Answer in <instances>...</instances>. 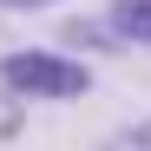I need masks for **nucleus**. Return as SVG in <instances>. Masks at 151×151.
<instances>
[{"label": "nucleus", "mask_w": 151, "mask_h": 151, "mask_svg": "<svg viewBox=\"0 0 151 151\" xmlns=\"http://www.w3.org/2000/svg\"><path fill=\"white\" fill-rule=\"evenodd\" d=\"M0 86L13 99H53V105H72V99L92 92V66L66 46H13L0 53Z\"/></svg>", "instance_id": "obj_1"}, {"label": "nucleus", "mask_w": 151, "mask_h": 151, "mask_svg": "<svg viewBox=\"0 0 151 151\" xmlns=\"http://www.w3.org/2000/svg\"><path fill=\"white\" fill-rule=\"evenodd\" d=\"M105 27L118 33V46H151V0H112Z\"/></svg>", "instance_id": "obj_2"}, {"label": "nucleus", "mask_w": 151, "mask_h": 151, "mask_svg": "<svg viewBox=\"0 0 151 151\" xmlns=\"http://www.w3.org/2000/svg\"><path fill=\"white\" fill-rule=\"evenodd\" d=\"M99 151H151V118H132V125H118V132L99 145Z\"/></svg>", "instance_id": "obj_3"}, {"label": "nucleus", "mask_w": 151, "mask_h": 151, "mask_svg": "<svg viewBox=\"0 0 151 151\" xmlns=\"http://www.w3.org/2000/svg\"><path fill=\"white\" fill-rule=\"evenodd\" d=\"M66 40H72V46H118V33H112V27H99V20H72Z\"/></svg>", "instance_id": "obj_4"}, {"label": "nucleus", "mask_w": 151, "mask_h": 151, "mask_svg": "<svg viewBox=\"0 0 151 151\" xmlns=\"http://www.w3.org/2000/svg\"><path fill=\"white\" fill-rule=\"evenodd\" d=\"M20 125H27V112H20V99L0 86V145H7V138H20Z\"/></svg>", "instance_id": "obj_5"}, {"label": "nucleus", "mask_w": 151, "mask_h": 151, "mask_svg": "<svg viewBox=\"0 0 151 151\" xmlns=\"http://www.w3.org/2000/svg\"><path fill=\"white\" fill-rule=\"evenodd\" d=\"M0 7H13V13H40V7H59V0H0Z\"/></svg>", "instance_id": "obj_6"}]
</instances>
